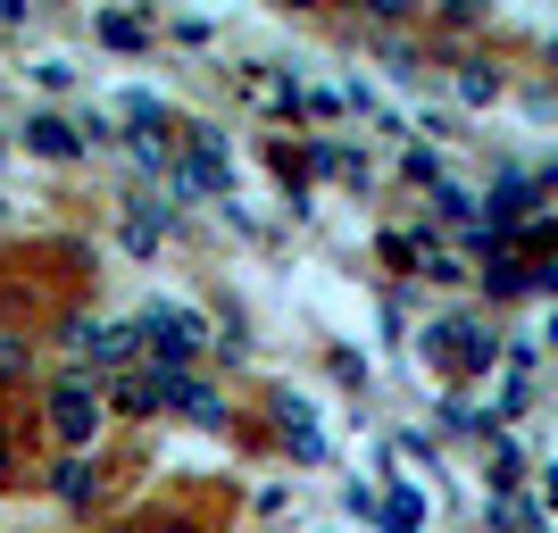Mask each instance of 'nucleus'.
Wrapping results in <instances>:
<instances>
[{
    "label": "nucleus",
    "instance_id": "7ed1b4c3",
    "mask_svg": "<svg viewBox=\"0 0 558 533\" xmlns=\"http://www.w3.org/2000/svg\"><path fill=\"white\" fill-rule=\"evenodd\" d=\"M25 150H34V159H75V134L59 117H34V125H25Z\"/></svg>",
    "mask_w": 558,
    "mask_h": 533
},
{
    "label": "nucleus",
    "instance_id": "20e7f679",
    "mask_svg": "<svg viewBox=\"0 0 558 533\" xmlns=\"http://www.w3.org/2000/svg\"><path fill=\"white\" fill-rule=\"evenodd\" d=\"M100 400H117V417H159V392H150V375H134V384H117V392H100Z\"/></svg>",
    "mask_w": 558,
    "mask_h": 533
},
{
    "label": "nucleus",
    "instance_id": "f03ea898",
    "mask_svg": "<svg viewBox=\"0 0 558 533\" xmlns=\"http://www.w3.org/2000/svg\"><path fill=\"white\" fill-rule=\"evenodd\" d=\"M100 484H109V467H100V459H59V467H50V492H59L68 509H93Z\"/></svg>",
    "mask_w": 558,
    "mask_h": 533
},
{
    "label": "nucleus",
    "instance_id": "1a4fd4ad",
    "mask_svg": "<svg viewBox=\"0 0 558 533\" xmlns=\"http://www.w3.org/2000/svg\"><path fill=\"white\" fill-rule=\"evenodd\" d=\"M25 17V0H0V25H17Z\"/></svg>",
    "mask_w": 558,
    "mask_h": 533
},
{
    "label": "nucleus",
    "instance_id": "6e6552de",
    "mask_svg": "<svg viewBox=\"0 0 558 533\" xmlns=\"http://www.w3.org/2000/svg\"><path fill=\"white\" fill-rule=\"evenodd\" d=\"M17 484V450H9V434H0V492Z\"/></svg>",
    "mask_w": 558,
    "mask_h": 533
},
{
    "label": "nucleus",
    "instance_id": "0eeeda50",
    "mask_svg": "<svg viewBox=\"0 0 558 533\" xmlns=\"http://www.w3.org/2000/svg\"><path fill=\"white\" fill-rule=\"evenodd\" d=\"M9 375H25V342H9V334H0V384H9Z\"/></svg>",
    "mask_w": 558,
    "mask_h": 533
},
{
    "label": "nucleus",
    "instance_id": "f257e3e1",
    "mask_svg": "<svg viewBox=\"0 0 558 533\" xmlns=\"http://www.w3.org/2000/svg\"><path fill=\"white\" fill-rule=\"evenodd\" d=\"M50 441H68L75 459L93 450V434L109 425V400H100V384H84V375H68V384H50V409H43Z\"/></svg>",
    "mask_w": 558,
    "mask_h": 533
},
{
    "label": "nucleus",
    "instance_id": "423d86ee",
    "mask_svg": "<svg viewBox=\"0 0 558 533\" xmlns=\"http://www.w3.org/2000/svg\"><path fill=\"white\" fill-rule=\"evenodd\" d=\"M134 533H209V525H201L192 509H150V517H142Z\"/></svg>",
    "mask_w": 558,
    "mask_h": 533
},
{
    "label": "nucleus",
    "instance_id": "39448f33",
    "mask_svg": "<svg viewBox=\"0 0 558 533\" xmlns=\"http://www.w3.org/2000/svg\"><path fill=\"white\" fill-rule=\"evenodd\" d=\"M100 43H109V50H142V43H150V25H142V17H100Z\"/></svg>",
    "mask_w": 558,
    "mask_h": 533
}]
</instances>
